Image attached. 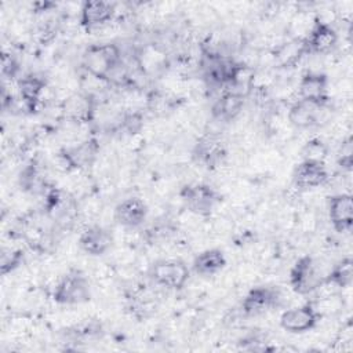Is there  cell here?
I'll return each instance as SVG.
<instances>
[{
  "instance_id": "obj_5",
  "label": "cell",
  "mask_w": 353,
  "mask_h": 353,
  "mask_svg": "<svg viewBox=\"0 0 353 353\" xmlns=\"http://www.w3.org/2000/svg\"><path fill=\"white\" fill-rule=\"evenodd\" d=\"M44 211L57 226L68 228L77 218L79 207L73 196L55 186H48L44 193Z\"/></svg>"
},
{
  "instance_id": "obj_24",
  "label": "cell",
  "mask_w": 353,
  "mask_h": 353,
  "mask_svg": "<svg viewBox=\"0 0 353 353\" xmlns=\"http://www.w3.org/2000/svg\"><path fill=\"white\" fill-rule=\"evenodd\" d=\"M19 186L25 192H29L32 194H44L50 185L47 183L39 164L36 161H32L22 168L19 174Z\"/></svg>"
},
{
  "instance_id": "obj_22",
  "label": "cell",
  "mask_w": 353,
  "mask_h": 353,
  "mask_svg": "<svg viewBox=\"0 0 353 353\" xmlns=\"http://www.w3.org/2000/svg\"><path fill=\"white\" fill-rule=\"evenodd\" d=\"M226 266V256L222 250L219 248H208L199 252L193 262L192 270L197 276L210 277L219 273Z\"/></svg>"
},
{
  "instance_id": "obj_1",
  "label": "cell",
  "mask_w": 353,
  "mask_h": 353,
  "mask_svg": "<svg viewBox=\"0 0 353 353\" xmlns=\"http://www.w3.org/2000/svg\"><path fill=\"white\" fill-rule=\"evenodd\" d=\"M88 76L101 81H110L121 68V51L114 43L90 44L81 58Z\"/></svg>"
},
{
  "instance_id": "obj_28",
  "label": "cell",
  "mask_w": 353,
  "mask_h": 353,
  "mask_svg": "<svg viewBox=\"0 0 353 353\" xmlns=\"http://www.w3.org/2000/svg\"><path fill=\"white\" fill-rule=\"evenodd\" d=\"M19 72V63L12 54L4 52L1 57V74L6 79H15Z\"/></svg>"
},
{
  "instance_id": "obj_23",
  "label": "cell",
  "mask_w": 353,
  "mask_h": 353,
  "mask_svg": "<svg viewBox=\"0 0 353 353\" xmlns=\"http://www.w3.org/2000/svg\"><path fill=\"white\" fill-rule=\"evenodd\" d=\"M321 109H324V108L298 99L295 103H292L290 106L287 117L292 127H295L298 130H305V128H310V127H314L319 124V121H320L319 113Z\"/></svg>"
},
{
  "instance_id": "obj_9",
  "label": "cell",
  "mask_w": 353,
  "mask_h": 353,
  "mask_svg": "<svg viewBox=\"0 0 353 353\" xmlns=\"http://www.w3.org/2000/svg\"><path fill=\"white\" fill-rule=\"evenodd\" d=\"M281 301V294L272 285H256L248 290L244 295L240 309L247 317H256L277 307Z\"/></svg>"
},
{
  "instance_id": "obj_19",
  "label": "cell",
  "mask_w": 353,
  "mask_h": 353,
  "mask_svg": "<svg viewBox=\"0 0 353 353\" xmlns=\"http://www.w3.org/2000/svg\"><path fill=\"white\" fill-rule=\"evenodd\" d=\"M309 55L306 37H294L276 47L273 51L274 63L279 68L288 69L296 66L303 57Z\"/></svg>"
},
{
  "instance_id": "obj_13",
  "label": "cell",
  "mask_w": 353,
  "mask_h": 353,
  "mask_svg": "<svg viewBox=\"0 0 353 353\" xmlns=\"http://www.w3.org/2000/svg\"><path fill=\"white\" fill-rule=\"evenodd\" d=\"M116 14V6L105 0H87L81 3L79 21L85 30H94L109 23Z\"/></svg>"
},
{
  "instance_id": "obj_7",
  "label": "cell",
  "mask_w": 353,
  "mask_h": 353,
  "mask_svg": "<svg viewBox=\"0 0 353 353\" xmlns=\"http://www.w3.org/2000/svg\"><path fill=\"white\" fill-rule=\"evenodd\" d=\"M228 159L225 141L215 134L201 135L192 148V160L203 168L215 170Z\"/></svg>"
},
{
  "instance_id": "obj_12",
  "label": "cell",
  "mask_w": 353,
  "mask_h": 353,
  "mask_svg": "<svg viewBox=\"0 0 353 353\" xmlns=\"http://www.w3.org/2000/svg\"><path fill=\"white\" fill-rule=\"evenodd\" d=\"M338 40L339 36L336 29L323 18L316 17L309 30V34L306 36L309 54H330L338 46Z\"/></svg>"
},
{
  "instance_id": "obj_29",
  "label": "cell",
  "mask_w": 353,
  "mask_h": 353,
  "mask_svg": "<svg viewBox=\"0 0 353 353\" xmlns=\"http://www.w3.org/2000/svg\"><path fill=\"white\" fill-rule=\"evenodd\" d=\"M338 164L345 171H350L352 170V165H353V152H352V139H350V137L342 143V150L339 153Z\"/></svg>"
},
{
  "instance_id": "obj_3",
  "label": "cell",
  "mask_w": 353,
  "mask_h": 353,
  "mask_svg": "<svg viewBox=\"0 0 353 353\" xmlns=\"http://www.w3.org/2000/svg\"><path fill=\"white\" fill-rule=\"evenodd\" d=\"M179 197L183 207L197 216H210L221 203V194L218 190L204 182H194L182 186Z\"/></svg>"
},
{
  "instance_id": "obj_15",
  "label": "cell",
  "mask_w": 353,
  "mask_h": 353,
  "mask_svg": "<svg viewBox=\"0 0 353 353\" xmlns=\"http://www.w3.org/2000/svg\"><path fill=\"white\" fill-rule=\"evenodd\" d=\"M328 219L338 233H347L353 228V197L338 193L328 197Z\"/></svg>"
},
{
  "instance_id": "obj_18",
  "label": "cell",
  "mask_w": 353,
  "mask_h": 353,
  "mask_svg": "<svg viewBox=\"0 0 353 353\" xmlns=\"http://www.w3.org/2000/svg\"><path fill=\"white\" fill-rule=\"evenodd\" d=\"M17 87H18V98L22 101L26 112L32 113L40 102L41 94L47 87V81L41 74L28 73L18 79Z\"/></svg>"
},
{
  "instance_id": "obj_25",
  "label": "cell",
  "mask_w": 353,
  "mask_h": 353,
  "mask_svg": "<svg viewBox=\"0 0 353 353\" xmlns=\"http://www.w3.org/2000/svg\"><path fill=\"white\" fill-rule=\"evenodd\" d=\"M353 281V259L345 256L338 261L324 276V284H331L336 288H347Z\"/></svg>"
},
{
  "instance_id": "obj_20",
  "label": "cell",
  "mask_w": 353,
  "mask_h": 353,
  "mask_svg": "<svg viewBox=\"0 0 353 353\" xmlns=\"http://www.w3.org/2000/svg\"><path fill=\"white\" fill-rule=\"evenodd\" d=\"M245 105V97L226 90L219 98L215 99V102L211 106V117L216 121L222 123H230L233 121L243 110Z\"/></svg>"
},
{
  "instance_id": "obj_14",
  "label": "cell",
  "mask_w": 353,
  "mask_h": 353,
  "mask_svg": "<svg viewBox=\"0 0 353 353\" xmlns=\"http://www.w3.org/2000/svg\"><path fill=\"white\" fill-rule=\"evenodd\" d=\"M291 178L296 189L310 190L324 186L328 182L330 175L324 163L302 160L299 164L295 165Z\"/></svg>"
},
{
  "instance_id": "obj_4",
  "label": "cell",
  "mask_w": 353,
  "mask_h": 353,
  "mask_svg": "<svg viewBox=\"0 0 353 353\" xmlns=\"http://www.w3.org/2000/svg\"><path fill=\"white\" fill-rule=\"evenodd\" d=\"M148 279L167 290H182L190 277V270L181 259H157L148 268Z\"/></svg>"
},
{
  "instance_id": "obj_8",
  "label": "cell",
  "mask_w": 353,
  "mask_h": 353,
  "mask_svg": "<svg viewBox=\"0 0 353 353\" xmlns=\"http://www.w3.org/2000/svg\"><path fill=\"white\" fill-rule=\"evenodd\" d=\"M99 154V143L95 138H88L76 146L63 148L58 152L57 160L63 171L87 170L92 167Z\"/></svg>"
},
{
  "instance_id": "obj_2",
  "label": "cell",
  "mask_w": 353,
  "mask_h": 353,
  "mask_svg": "<svg viewBox=\"0 0 353 353\" xmlns=\"http://www.w3.org/2000/svg\"><path fill=\"white\" fill-rule=\"evenodd\" d=\"M52 299L58 305L74 306L91 299V284L88 277L79 269H70L55 284Z\"/></svg>"
},
{
  "instance_id": "obj_21",
  "label": "cell",
  "mask_w": 353,
  "mask_h": 353,
  "mask_svg": "<svg viewBox=\"0 0 353 353\" xmlns=\"http://www.w3.org/2000/svg\"><path fill=\"white\" fill-rule=\"evenodd\" d=\"M62 110L74 123H90L94 119L95 102L90 94H73L65 99Z\"/></svg>"
},
{
  "instance_id": "obj_6",
  "label": "cell",
  "mask_w": 353,
  "mask_h": 353,
  "mask_svg": "<svg viewBox=\"0 0 353 353\" xmlns=\"http://www.w3.org/2000/svg\"><path fill=\"white\" fill-rule=\"evenodd\" d=\"M324 276L314 258L303 255L290 270V287L298 295H309L324 284Z\"/></svg>"
},
{
  "instance_id": "obj_10",
  "label": "cell",
  "mask_w": 353,
  "mask_h": 353,
  "mask_svg": "<svg viewBox=\"0 0 353 353\" xmlns=\"http://www.w3.org/2000/svg\"><path fill=\"white\" fill-rule=\"evenodd\" d=\"M330 79L325 73L306 72L298 83V97L301 101L313 103L316 106L327 108L330 103L328 95Z\"/></svg>"
},
{
  "instance_id": "obj_27",
  "label": "cell",
  "mask_w": 353,
  "mask_h": 353,
  "mask_svg": "<svg viewBox=\"0 0 353 353\" xmlns=\"http://www.w3.org/2000/svg\"><path fill=\"white\" fill-rule=\"evenodd\" d=\"M327 154H328V145L319 138H313L307 141L301 149L302 160L324 163Z\"/></svg>"
},
{
  "instance_id": "obj_26",
  "label": "cell",
  "mask_w": 353,
  "mask_h": 353,
  "mask_svg": "<svg viewBox=\"0 0 353 353\" xmlns=\"http://www.w3.org/2000/svg\"><path fill=\"white\" fill-rule=\"evenodd\" d=\"M25 254L21 248H3L0 254V273L7 276L17 270L23 262Z\"/></svg>"
},
{
  "instance_id": "obj_17",
  "label": "cell",
  "mask_w": 353,
  "mask_h": 353,
  "mask_svg": "<svg viewBox=\"0 0 353 353\" xmlns=\"http://www.w3.org/2000/svg\"><path fill=\"white\" fill-rule=\"evenodd\" d=\"M112 245L113 236L110 230L101 225H90L79 236V247L91 256L106 254Z\"/></svg>"
},
{
  "instance_id": "obj_16",
  "label": "cell",
  "mask_w": 353,
  "mask_h": 353,
  "mask_svg": "<svg viewBox=\"0 0 353 353\" xmlns=\"http://www.w3.org/2000/svg\"><path fill=\"white\" fill-rule=\"evenodd\" d=\"M148 205L139 197H128L121 200L113 211V218L120 226L135 229L139 228L148 216Z\"/></svg>"
},
{
  "instance_id": "obj_11",
  "label": "cell",
  "mask_w": 353,
  "mask_h": 353,
  "mask_svg": "<svg viewBox=\"0 0 353 353\" xmlns=\"http://www.w3.org/2000/svg\"><path fill=\"white\" fill-rule=\"evenodd\" d=\"M320 320V313L312 303L290 307L280 316V327L290 334H305L312 331Z\"/></svg>"
}]
</instances>
